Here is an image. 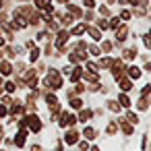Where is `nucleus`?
I'll return each mask as SVG.
<instances>
[{"instance_id": "nucleus-3", "label": "nucleus", "mask_w": 151, "mask_h": 151, "mask_svg": "<svg viewBox=\"0 0 151 151\" xmlns=\"http://www.w3.org/2000/svg\"><path fill=\"white\" fill-rule=\"evenodd\" d=\"M110 66H112V73H114L116 79H122V77H124V64H122L120 60H112Z\"/></svg>"}, {"instance_id": "nucleus-33", "label": "nucleus", "mask_w": 151, "mask_h": 151, "mask_svg": "<svg viewBox=\"0 0 151 151\" xmlns=\"http://www.w3.org/2000/svg\"><path fill=\"white\" fill-rule=\"evenodd\" d=\"M149 91H151V85H145V89H143V97H147Z\"/></svg>"}, {"instance_id": "nucleus-5", "label": "nucleus", "mask_w": 151, "mask_h": 151, "mask_svg": "<svg viewBox=\"0 0 151 151\" xmlns=\"http://www.w3.org/2000/svg\"><path fill=\"white\" fill-rule=\"evenodd\" d=\"M25 137H27V130H25V126H21V130L17 132V139H15V143H17L19 147H23V145H25Z\"/></svg>"}, {"instance_id": "nucleus-26", "label": "nucleus", "mask_w": 151, "mask_h": 151, "mask_svg": "<svg viewBox=\"0 0 151 151\" xmlns=\"http://www.w3.org/2000/svg\"><path fill=\"white\" fill-rule=\"evenodd\" d=\"M4 87H6V91H9V93H13V91L17 89V87H15V83H6Z\"/></svg>"}, {"instance_id": "nucleus-35", "label": "nucleus", "mask_w": 151, "mask_h": 151, "mask_svg": "<svg viewBox=\"0 0 151 151\" xmlns=\"http://www.w3.org/2000/svg\"><path fill=\"white\" fill-rule=\"evenodd\" d=\"M89 52H91V54H95V56H97V54H99V50H97V48H95V46H91V48H89Z\"/></svg>"}, {"instance_id": "nucleus-30", "label": "nucleus", "mask_w": 151, "mask_h": 151, "mask_svg": "<svg viewBox=\"0 0 151 151\" xmlns=\"http://www.w3.org/2000/svg\"><path fill=\"white\" fill-rule=\"evenodd\" d=\"M87 68H89V73H97V66H95L93 62H89V64H87Z\"/></svg>"}, {"instance_id": "nucleus-34", "label": "nucleus", "mask_w": 151, "mask_h": 151, "mask_svg": "<svg viewBox=\"0 0 151 151\" xmlns=\"http://www.w3.org/2000/svg\"><path fill=\"white\" fill-rule=\"evenodd\" d=\"M118 23H120V21H118V19H112V23H110V25H108V27H118Z\"/></svg>"}, {"instance_id": "nucleus-10", "label": "nucleus", "mask_w": 151, "mask_h": 151, "mask_svg": "<svg viewBox=\"0 0 151 151\" xmlns=\"http://www.w3.org/2000/svg\"><path fill=\"white\" fill-rule=\"evenodd\" d=\"M81 75H83V70H81V68H73V73H70V81H79V79H81Z\"/></svg>"}, {"instance_id": "nucleus-31", "label": "nucleus", "mask_w": 151, "mask_h": 151, "mask_svg": "<svg viewBox=\"0 0 151 151\" xmlns=\"http://www.w3.org/2000/svg\"><path fill=\"white\" fill-rule=\"evenodd\" d=\"M108 132H110V134H114V132H116V122H112V124L108 126Z\"/></svg>"}, {"instance_id": "nucleus-28", "label": "nucleus", "mask_w": 151, "mask_h": 151, "mask_svg": "<svg viewBox=\"0 0 151 151\" xmlns=\"http://www.w3.org/2000/svg\"><path fill=\"white\" fill-rule=\"evenodd\" d=\"M120 19H124V21L130 19V13H128V11H122V13H120Z\"/></svg>"}, {"instance_id": "nucleus-18", "label": "nucleus", "mask_w": 151, "mask_h": 151, "mask_svg": "<svg viewBox=\"0 0 151 151\" xmlns=\"http://www.w3.org/2000/svg\"><path fill=\"white\" fill-rule=\"evenodd\" d=\"M134 56H137V50H126V52H124V58H128V60L134 58Z\"/></svg>"}, {"instance_id": "nucleus-29", "label": "nucleus", "mask_w": 151, "mask_h": 151, "mask_svg": "<svg viewBox=\"0 0 151 151\" xmlns=\"http://www.w3.org/2000/svg\"><path fill=\"white\" fill-rule=\"evenodd\" d=\"M37 56H40V50H37V48H35V50H33V52H31V60H33V62H35V60H37Z\"/></svg>"}, {"instance_id": "nucleus-44", "label": "nucleus", "mask_w": 151, "mask_h": 151, "mask_svg": "<svg viewBox=\"0 0 151 151\" xmlns=\"http://www.w3.org/2000/svg\"><path fill=\"white\" fill-rule=\"evenodd\" d=\"M0 6H2V0H0Z\"/></svg>"}, {"instance_id": "nucleus-16", "label": "nucleus", "mask_w": 151, "mask_h": 151, "mask_svg": "<svg viewBox=\"0 0 151 151\" xmlns=\"http://www.w3.org/2000/svg\"><path fill=\"white\" fill-rule=\"evenodd\" d=\"M68 11H70L75 17H81V9H77V6H73V4H70V6H68Z\"/></svg>"}, {"instance_id": "nucleus-32", "label": "nucleus", "mask_w": 151, "mask_h": 151, "mask_svg": "<svg viewBox=\"0 0 151 151\" xmlns=\"http://www.w3.org/2000/svg\"><path fill=\"white\" fill-rule=\"evenodd\" d=\"M122 130H124L126 134H130V132H132V126H128V124H122Z\"/></svg>"}, {"instance_id": "nucleus-40", "label": "nucleus", "mask_w": 151, "mask_h": 151, "mask_svg": "<svg viewBox=\"0 0 151 151\" xmlns=\"http://www.w3.org/2000/svg\"><path fill=\"white\" fill-rule=\"evenodd\" d=\"M4 114H6V108H4V106H0V116H4Z\"/></svg>"}, {"instance_id": "nucleus-12", "label": "nucleus", "mask_w": 151, "mask_h": 151, "mask_svg": "<svg viewBox=\"0 0 151 151\" xmlns=\"http://www.w3.org/2000/svg\"><path fill=\"white\" fill-rule=\"evenodd\" d=\"M87 31H89V35H91V37H93V40H101V33H99V31H97V29H93V27H89V29H87Z\"/></svg>"}, {"instance_id": "nucleus-11", "label": "nucleus", "mask_w": 151, "mask_h": 151, "mask_svg": "<svg viewBox=\"0 0 151 151\" xmlns=\"http://www.w3.org/2000/svg\"><path fill=\"white\" fill-rule=\"evenodd\" d=\"M0 73H2V75H9V73H11V64H9V62H0Z\"/></svg>"}, {"instance_id": "nucleus-1", "label": "nucleus", "mask_w": 151, "mask_h": 151, "mask_svg": "<svg viewBox=\"0 0 151 151\" xmlns=\"http://www.w3.org/2000/svg\"><path fill=\"white\" fill-rule=\"evenodd\" d=\"M46 85H50V87H54V89H58V87H62V79H60V75H58V70H50V73H48V79H46Z\"/></svg>"}, {"instance_id": "nucleus-13", "label": "nucleus", "mask_w": 151, "mask_h": 151, "mask_svg": "<svg viewBox=\"0 0 151 151\" xmlns=\"http://www.w3.org/2000/svg\"><path fill=\"white\" fill-rule=\"evenodd\" d=\"M89 118H91V110H83V112H81V116H79V120H81V122H85V120H89Z\"/></svg>"}, {"instance_id": "nucleus-21", "label": "nucleus", "mask_w": 151, "mask_h": 151, "mask_svg": "<svg viewBox=\"0 0 151 151\" xmlns=\"http://www.w3.org/2000/svg\"><path fill=\"white\" fill-rule=\"evenodd\" d=\"M110 64H112V58H104V60L99 62V66H104V68H108Z\"/></svg>"}, {"instance_id": "nucleus-22", "label": "nucleus", "mask_w": 151, "mask_h": 151, "mask_svg": "<svg viewBox=\"0 0 151 151\" xmlns=\"http://www.w3.org/2000/svg\"><path fill=\"white\" fill-rule=\"evenodd\" d=\"M70 106H73V108H77V110H79V108H81V106H83V101H81V99H70Z\"/></svg>"}, {"instance_id": "nucleus-14", "label": "nucleus", "mask_w": 151, "mask_h": 151, "mask_svg": "<svg viewBox=\"0 0 151 151\" xmlns=\"http://www.w3.org/2000/svg\"><path fill=\"white\" fill-rule=\"evenodd\" d=\"M118 81H120L122 91H128V89H130V81H126V79H118Z\"/></svg>"}, {"instance_id": "nucleus-39", "label": "nucleus", "mask_w": 151, "mask_h": 151, "mask_svg": "<svg viewBox=\"0 0 151 151\" xmlns=\"http://www.w3.org/2000/svg\"><path fill=\"white\" fill-rule=\"evenodd\" d=\"M87 149H89V145L87 143H81V151H87Z\"/></svg>"}, {"instance_id": "nucleus-15", "label": "nucleus", "mask_w": 151, "mask_h": 151, "mask_svg": "<svg viewBox=\"0 0 151 151\" xmlns=\"http://www.w3.org/2000/svg\"><path fill=\"white\" fill-rule=\"evenodd\" d=\"M83 134H85V137H87V139H93V137H95V130H93V128H89V126H87V128H85V130H83Z\"/></svg>"}, {"instance_id": "nucleus-4", "label": "nucleus", "mask_w": 151, "mask_h": 151, "mask_svg": "<svg viewBox=\"0 0 151 151\" xmlns=\"http://www.w3.org/2000/svg\"><path fill=\"white\" fill-rule=\"evenodd\" d=\"M75 122H77V118L70 116L68 112H62V114H60V126H73Z\"/></svg>"}, {"instance_id": "nucleus-6", "label": "nucleus", "mask_w": 151, "mask_h": 151, "mask_svg": "<svg viewBox=\"0 0 151 151\" xmlns=\"http://www.w3.org/2000/svg\"><path fill=\"white\" fill-rule=\"evenodd\" d=\"M79 141V134L75 132V130H68L66 134H64V143H68V145H75Z\"/></svg>"}, {"instance_id": "nucleus-42", "label": "nucleus", "mask_w": 151, "mask_h": 151, "mask_svg": "<svg viewBox=\"0 0 151 151\" xmlns=\"http://www.w3.org/2000/svg\"><path fill=\"white\" fill-rule=\"evenodd\" d=\"M2 46H4V40H2V37H0V48H2Z\"/></svg>"}, {"instance_id": "nucleus-8", "label": "nucleus", "mask_w": 151, "mask_h": 151, "mask_svg": "<svg viewBox=\"0 0 151 151\" xmlns=\"http://www.w3.org/2000/svg\"><path fill=\"white\" fill-rule=\"evenodd\" d=\"M128 77H130V79H139V77H141V70H139L137 66H130V68H128Z\"/></svg>"}, {"instance_id": "nucleus-20", "label": "nucleus", "mask_w": 151, "mask_h": 151, "mask_svg": "<svg viewBox=\"0 0 151 151\" xmlns=\"http://www.w3.org/2000/svg\"><path fill=\"white\" fill-rule=\"evenodd\" d=\"M11 112H13L15 116H17V114H23V108H21V106L17 104V106H13V108H11Z\"/></svg>"}, {"instance_id": "nucleus-41", "label": "nucleus", "mask_w": 151, "mask_h": 151, "mask_svg": "<svg viewBox=\"0 0 151 151\" xmlns=\"http://www.w3.org/2000/svg\"><path fill=\"white\" fill-rule=\"evenodd\" d=\"M31 151H42V147H37V145H33V147H31Z\"/></svg>"}, {"instance_id": "nucleus-38", "label": "nucleus", "mask_w": 151, "mask_h": 151, "mask_svg": "<svg viewBox=\"0 0 151 151\" xmlns=\"http://www.w3.org/2000/svg\"><path fill=\"white\" fill-rule=\"evenodd\" d=\"M85 91V85H77V93H83Z\"/></svg>"}, {"instance_id": "nucleus-36", "label": "nucleus", "mask_w": 151, "mask_h": 151, "mask_svg": "<svg viewBox=\"0 0 151 151\" xmlns=\"http://www.w3.org/2000/svg\"><path fill=\"white\" fill-rule=\"evenodd\" d=\"M83 2H85V6H87V9H91V6H93V0H83Z\"/></svg>"}, {"instance_id": "nucleus-9", "label": "nucleus", "mask_w": 151, "mask_h": 151, "mask_svg": "<svg viewBox=\"0 0 151 151\" xmlns=\"http://www.w3.org/2000/svg\"><path fill=\"white\" fill-rule=\"evenodd\" d=\"M116 40H118V42L126 40V27H120V29L116 31Z\"/></svg>"}, {"instance_id": "nucleus-7", "label": "nucleus", "mask_w": 151, "mask_h": 151, "mask_svg": "<svg viewBox=\"0 0 151 151\" xmlns=\"http://www.w3.org/2000/svg\"><path fill=\"white\" fill-rule=\"evenodd\" d=\"M66 40H68V31H60V33H58V40H56V46H58V48H62Z\"/></svg>"}, {"instance_id": "nucleus-24", "label": "nucleus", "mask_w": 151, "mask_h": 151, "mask_svg": "<svg viewBox=\"0 0 151 151\" xmlns=\"http://www.w3.org/2000/svg\"><path fill=\"white\" fill-rule=\"evenodd\" d=\"M139 110H147V97H143V99L139 101Z\"/></svg>"}, {"instance_id": "nucleus-37", "label": "nucleus", "mask_w": 151, "mask_h": 151, "mask_svg": "<svg viewBox=\"0 0 151 151\" xmlns=\"http://www.w3.org/2000/svg\"><path fill=\"white\" fill-rule=\"evenodd\" d=\"M99 29H108V23L106 21H99Z\"/></svg>"}, {"instance_id": "nucleus-25", "label": "nucleus", "mask_w": 151, "mask_h": 151, "mask_svg": "<svg viewBox=\"0 0 151 151\" xmlns=\"http://www.w3.org/2000/svg\"><path fill=\"white\" fill-rule=\"evenodd\" d=\"M110 110H112V112H118V110H120V104H116V101H110Z\"/></svg>"}, {"instance_id": "nucleus-45", "label": "nucleus", "mask_w": 151, "mask_h": 151, "mask_svg": "<svg viewBox=\"0 0 151 151\" xmlns=\"http://www.w3.org/2000/svg\"><path fill=\"white\" fill-rule=\"evenodd\" d=\"M0 85H2V79H0Z\"/></svg>"}, {"instance_id": "nucleus-23", "label": "nucleus", "mask_w": 151, "mask_h": 151, "mask_svg": "<svg viewBox=\"0 0 151 151\" xmlns=\"http://www.w3.org/2000/svg\"><path fill=\"white\" fill-rule=\"evenodd\" d=\"M101 50H104V52H110V50H112V44H110V42H104V44H101Z\"/></svg>"}, {"instance_id": "nucleus-2", "label": "nucleus", "mask_w": 151, "mask_h": 151, "mask_svg": "<svg viewBox=\"0 0 151 151\" xmlns=\"http://www.w3.org/2000/svg\"><path fill=\"white\" fill-rule=\"evenodd\" d=\"M25 126H29L31 132H37V130L42 128V122H40L37 116H27V118H25Z\"/></svg>"}, {"instance_id": "nucleus-27", "label": "nucleus", "mask_w": 151, "mask_h": 151, "mask_svg": "<svg viewBox=\"0 0 151 151\" xmlns=\"http://www.w3.org/2000/svg\"><path fill=\"white\" fill-rule=\"evenodd\" d=\"M126 118H128V120H130L132 124H137V120H139V118H137V116H134L132 112H128V116H126Z\"/></svg>"}, {"instance_id": "nucleus-17", "label": "nucleus", "mask_w": 151, "mask_h": 151, "mask_svg": "<svg viewBox=\"0 0 151 151\" xmlns=\"http://www.w3.org/2000/svg\"><path fill=\"white\" fill-rule=\"evenodd\" d=\"M83 31H85V25H77V27L73 29V33H75V35H81Z\"/></svg>"}, {"instance_id": "nucleus-19", "label": "nucleus", "mask_w": 151, "mask_h": 151, "mask_svg": "<svg viewBox=\"0 0 151 151\" xmlns=\"http://www.w3.org/2000/svg\"><path fill=\"white\" fill-rule=\"evenodd\" d=\"M120 106H124V108H128V106H130V101H128V97H126V95H120Z\"/></svg>"}, {"instance_id": "nucleus-43", "label": "nucleus", "mask_w": 151, "mask_h": 151, "mask_svg": "<svg viewBox=\"0 0 151 151\" xmlns=\"http://www.w3.org/2000/svg\"><path fill=\"white\" fill-rule=\"evenodd\" d=\"M91 151H99V149H97V147H93V149H91Z\"/></svg>"}]
</instances>
